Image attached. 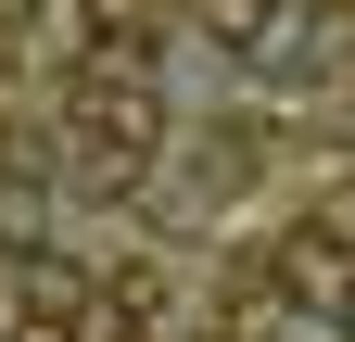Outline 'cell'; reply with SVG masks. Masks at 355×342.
I'll list each match as a JSON object with an SVG mask.
<instances>
[{"mask_svg": "<svg viewBox=\"0 0 355 342\" xmlns=\"http://www.w3.org/2000/svg\"><path fill=\"white\" fill-rule=\"evenodd\" d=\"M203 13H216V26H254V13H279V0H203Z\"/></svg>", "mask_w": 355, "mask_h": 342, "instance_id": "obj_4", "label": "cell"}, {"mask_svg": "<svg viewBox=\"0 0 355 342\" xmlns=\"http://www.w3.org/2000/svg\"><path fill=\"white\" fill-rule=\"evenodd\" d=\"M330 317H343V342H355V279H343V305H330Z\"/></svg>", "mask_w": 355, "mask_h": 342, "instance_id": "obj_5", "label": "cell"}, {"mask_svg": "<svg viewBox=\"0 0 355 342\" xmlns=\"http://www.w3.org/2000/svg\"><path fill=\"white\" fill-rule=\"evenodd\" d=\"M102 291H114V279H89L76 253H51V241L26 253V317H51V330H89V317H102Z\"/></svg>", "mask_w": 355, "mask_h": 342, "instance_id": "obj_1", "label": "cell"}, {"mask_svg": "<svg viewBox=\"0 0 355 342\" xmlns=\"http://www.w3.org/2000/svg\"><path fill=\"white\" fill-rule=\"evenodd\" d=\"M241 342H343L330 305H292V291H266V305H241Z\"/></svg>", "mask_w": 355, "mask_h": 342, "instance_id": "obj_2", "label": "cell"}, {"mask_svg": "<svg viewBox=\"0 0 355 342\" xmlns=\"http://www.w3.org/2000/svg\"><path fill=\"white\" fill-rule=\"evenodd\" d=\"M38 241H51V190L26 165H0V253H38Z\"/></svg>", "mask_w": 355, "mask_h": 342, "instance_id": "obj_3", "label": "cell"}]
</instances>
